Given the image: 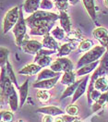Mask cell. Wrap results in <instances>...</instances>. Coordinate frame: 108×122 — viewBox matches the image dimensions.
<instances>
[{
  "mask_svg": "<svg viewBox=\"0 0 108 122\" xmlns=\"http://www.w3.org/2000/svg\"><path fill=\"white\" fill-rule=\"evenodd\" d=\"M26 20L27 25L32 29L36 27H42V26H47L50 24L54 23L57 20H59V15L46 11V10H37L34 13L31 14Z\"/></svg>",
  "mask_w": 108,
  "mask_h": 122,
  "instance_id": "6da1fadb",
  "label": "cell"
},
{
  "mask_svg": "<svg viewBox=\"0 0 108 122\" xmlns=\"http://www.w3.org/2000/svg\"><path fill=\"white\" fill-rule=\"evenodd\" d=\"M27 23L26 20L23 16V8H20V18L18 22L16 23L14 28L12 29V31L15 36L16 45L19 47H21L23 44L24 40L27 38H30L29 35L27 34Z\"/></svg>",
  "mask_w": 108,
  "mask_h": 122,
  "instance_id": "7a4b0ae2",
  "label": "cell"
},
{
  "mask_svg": "<svg viewBox=\"0 0 108 122\" xmlns=\"http://www.w3.org/2000/svg\"><path fill=\"white\" fill-rule=\"evenodd\" d=\"M106 52V48L103 46H97L92 48L90 51H88L87 53H85L80 58L78 61L77 68L78 69L81 67H83L87 64L93 63L95 61L99 60L101 57H103V56Z\"/></svg>",
  "mask_w": 108,
  "mask_h": 122,
  "instance_id": "3957f363",
  "label": "cell"
},
{
  "mask_svg": "<svg viewBox=\"0 0 108 122\" xmlns=\"http://www.w3.org/2000/svg\"><path fill=\"white\" fill-rule=\"evenodd\" d=\"M20 18V8L14 7L10 8L6 15L4 17V21H3V32L6 34L10 30H12L18 22Z\"/></svg>",
  "mask_w": 108,
  "mask_h": 122,
  "instance_id": "277c9868",
  "label": "cell"
},
{
  "mask_svg": "<svg viewBox=\"0 0 108 122\" xmlns=\"http://www.w3.org/2000/svg\"><path fill=\"white\" fill-rule=\"evenodd\" d=\"M108 73V52H105L104 55L103 56L102 59L100 61V64L98 66V68L95 69L93 72L92 76L90 77V83H93L95 82V81L104 75H107Z\"/></svg>",
  "mask_w": 108,
  "mask_h": 122,
  "instance_id": "5b68a950",
  "label": "cell"
},
{
  "mask_svg": "<svg viewBox=\"0 0 108 122\" xmlns=\"http://www.w3.org/2000/svg\"><path fill=\"white\" fill-rule=\"evenodd\" d=\"M21 47L25 53L30 54V55H37L39 51L44 48V46L43 44L39 43L38 41L30 40L27 38L26 40H24Z\"/></svg>",
  "mask_w": 108,
  "mask_h": 122,
  "instance_id": "8992f818",
  "label": "cell"
},
{
  "mask_svg": "<svg viewBox=\"0 0 108 122\" xmlns=\"http://www.w3.org/2000/svg\"><path fill=\"white\" fill-rule=\"evenodd\" d=\"M59 78H60V75L52 78V79H47V80L40 81H35L32 84V87L36 88V89H40V90H50V89L54 88V85L58 81Z\"/></svg>",
  "mask_w": 108,
  "mask_h": 122,
  "instance_id": "52a82bcc",
  "label": "cell"
},
{
  "mask_svg": "<svg viewBox=\"0 0 108 122\" xmlns=\"http://www.w3.org/2000/svg\"><path fill=\"white\" fill-rule=\"evenodd\" d=\"M89 81H90V76L89 75H86L84 78H82V81L79 83V87L77 88V90H76L75 93H74V95L72 96V104H74L75 102H77L78 100L83 95V93L86 92L87 83H88Z\"/></svg>",
  "mask_w": 108,
  "mask_h": 122,
  "instance_id": "ba28073f",
  "label": "cell"
},
{
  "mask_svg": "<svg viewBox=\"0 0 108 122\" xmlns=\"http://www.w3.org/2000/svg\"><path fill=\"white\" fill-rule=\"evenodd\" d=\"M99 64H100V60H97L95 61V62H93V63L87 64V65H85V66H83V67H81V68H79V69H78L76 74L79 77L89 75L90 73L93 72L95 69L98 68Z\"/></svg>",
  "mask_w": 108,
  "mask_h": 122,
  "instance_id": "9c48e42d",
  "label": "cell"
},
{
  "mask_svg": "<svg viewBox=\"0 0 108 122\" xmlns=\"http://www.w3.org/2000/svg\"><path fill=\"white\" fill-rule=\"evenodd\" d=\"M43 46L44 48H46V49H51V50H55L57 51L59 49V45L58 43L56 42V40L51 35V33H47L44 36L43 39Z\"/></svg>",
  "mask_w": 108,
  "mask_h": 122,
  "instance_id": "30bf717a",
  "label": "cell"
},
{
  "mask_svg": "<svg viewBox=\"0 0 108 122\" xmlns=\"http://www.w3.org/2000/svg\"><path fill=\"white\" fill-rule=\"evenodd\" d=\"M41 0H25L23 3V10L28 14H32L40 8Z\"/></svg>",
  "mask_w": 108,
  "mask_h": 122,
  "instance_id": "8fae6325",
  "label": "cell"
},
{
  "mask_svg": "<svg viewBox=\"0 0 108 122\" xmlns=\"http://www.w3.org/2000/svg\"><path fill=\"white\" fill-rule=\"evenodd\" d=\"M76 45L77 43H74V42H69L62 45L57 50V57H64L69 56L70 52L76 48Z\"/></svg>",
  "mask_w": 108,
  "mask_h": 122,
  "instance_id": "7c38bea8",
  "label": "cell"
},
{
  "mask_svg": "<svg viewBox=\"0 0 108 122\" xmlns=\"http://www.w3.org/2000/svg\"><path fill=\"white\" fill-rule=\"evenodd\" d=\"M42 67H40L37 64H30L25 66L23 69H21L20 70H19V74L21 75H27V76H33L35 74L39 73L41 71Z\"/></svg>",
  "mask_w": 108,
  "mask_h": 122,
  "instance_id": "4fadbf2b",
  "label": "cell"
},
{
  "mask_svg": "<svg viewBox=\"0 0 108 122\" xmlns=\"http://www.w3.org/2000/svg\"><path fill=\"white\" fill-rule=\"evenodd\" d=\"M59 21H60V25L61 28L65 30L67 33H69L71 31V20L69 19V16L68 15V13L66 11H60L59 14Z\"/></svg>",
  "mask_w": 108,
  "mask_h": 122,
  "instance_id": "5bb4252c",
  "label": "cell"
},
{
  "mask_svg": "<svg viewBox=\"0 0 108 122\" xmlns=\"http://www.w3.org/2000/svg\"><path fill=\"white\" fill-rule=\"evenodd\" d=\"M29 80H26L21 86L19 87V93H20V107H23L25 104L26 100L28 98V94H29Z\"/></svg>",
  "mask_w": 108,
  "mask_h": 122,
  "instance_id": "9a60e30c",
  "label": "cell"
},
{
  "mask_svg": "<svg viewBox=\"0 0 108 122\" xmlns=\"http://www.w3.org/2000/svg\"><path fill=\"white\" fill-rule=\"evenodd\" d=\"M37 113H42V114L44 115H50V116H56L58 117L59 115H63L64 114V111L60 109L59 107H54V106H50V107H41V108H38Z\"/></svg>",
  "mask_w": 108,
  "mask_h": 122,
  "instance_id": "2e32d148",
  "label": "cell"
},
{
  "mask_svg": "<svg viewBox=\"0 0 108 122\" xmlns=\"http://www.w3.org/2000/svg\"><path fill=\"white\" fill-rule=\"evenodd\" d=\"M56 62L59 65V68L61 69L62 72H68V71H73L74 69V65L71 62L70 59H69L68 57L64 56V57H57Z\"/></svg>",
  "mask_w": 108,
  "mask_h": 122,
  "instance_id": "e0dca14e",
  "label": "cell"
},
{
  "mask_svg": "<svg viewBox=\"0 0 108 122\" xmlns=\"http://www.w3.org/2000/svg\"><path fill=\"white\" fill-rule=\"evenodd\" d=\"M8 104L9 105L10 109L15 112L18 110V108L20 107V96H18V93L16 92L15 87L12 89V91L9 94V97H8Z\"/></svg>",
  "mask_w": 108,
  "mask_h": 122,
  "instance_id": "ac0fdd59",
  "label": "cell"
},
{
  "mask_svg": "<svg viewBox=\"0 0 108 122\" xmlns=\"http://www.w3.org/2000/svg\"><path fill=\"white\" fill-rule=\"evenodd\" d=\"M54 23L47 25V26H42V27H36V28H32L30 30V34L33 36H44L47 33H50V31L52 30V28L54 27Z\"/></svg>",
  "mask_w": 108,
  "mask_h": 122,
  "instance_id": "d6986e66",
  "label": "cell"
},
{
  "mask_svg": "<svg viewBox=\"0 0 108 122\" xmlns=\"http://www.w3.org/2000/svg\"><path fill=\"white\" fill-rule=\"evenodd\" d=\"M82 3L84 5V8L87 13L91 17L93 20H96V7H95V1L94 0H82Z\"/></svg>",
  "mask_w": 108,
  "mask_h": 122,
  "instance_id": "ffe728a7",
  "label": "cell"
},
{
  "mask_svg": "<svg viewBox=\"0 0 108 122\" xmlns=\"http://www.w3.org/2000/svg\"><path fill=\"white\" fill-rule=\"evenodd\" d=\"M108 104V92H103L102 95L100 96V98L98 99V101L94 102V104L93 105V112H97L101 110L103 107L105 105Z\"/></svg>",
  "mask_w": 108,
  "mask_h": 122,
  "instance_id": "44dd1931",
  "label": "cell"
},
{
  "mask_svg": "<svg viewBox=\"0 0 108 122\" xmlns=\"http://www.w3.org/2000/svg\"><path fill=\"white\" fill-rule=\"evenodd\" d=\"M61 75L60 73L58 72H55L52 69H43L41 70L38 73V76H37V80L36 81H44V80H47V79H52L54 77H57Z\"/></svg>",
  "mask_w": 108,
  "mask_h": 122,
  "instance_id": "7402d4cb",
  "label": "cell"
},
{
  "mask_svg": "<svg viewBox=\"0 0 108 122\" xmlns=\"http://www.w3.org/2000/svg\"><path fill=\"white\" fill-rule=\"evenodd\" d=\"M81 81H82V79L78 80V81H76L73 84H71V85H69V86H68V88L63 92L60 99L63 100V99H65V98L69 97V96H73L74 93H75V92H76V90H77V88L79 87V83H80Z\"/></svg>",
  "mask_w": 108,
  "mask_h": 122,
  "instance_id": "603a6c76",
  "label": "cell"
},
{
  "mask_svg": "<svg viewBox=\"0 0 108 122\" xmlns=\"http://www.w3.org/2000/svg\"><path fill=\"white\" fill-rule=\"evenodd\" d=\"M52 58L50 57V56H43V55H35V58H34V63L39 65L42 68H44L47 66H50L53 62Z\"/></svg>",
  "mask_w": 108,
  "mask_h": 122,
  "instance_id": "cb8c5ba5",
  "label": "cell"
},
{
  "mask_svg": "<svg viewBox=\"0 0 108 122\" xmlns=\"http://www.w3.org/2000/svg\"><path fill=\"white\" fill-rule=\"evenodd\" d=\"M76 76L77 74L74 73L73 71H68V72H64V74L61 77V81L60 82L63 85H68L69 86L71 84H73L76 81Z\"/></svg>",
  "mask_w": 108,
  "mask_h": 122,
  "instance_id": "d4e9b609",
  "label": "cell"
},
{
  "mask_svg": "<svg viewBox=\"0 0 108 122\" xmlns=\"http://www.w3.org/2000/svg\"><path fill=\"white\" fill-rule=\"evenodd\" d=\"M94 88L101 92H108V80L104 76L98 78L94 82Z\"/></svg>",
  "mask_w": 108,
  "mask_h": 122,
  "instance_id": "484cf974",
  "label": "cell"
},
{
  "mask_svg": "<svg viewBox=\"0 0 108 122\" xmlns=\"http://www.w3.org/2000/svg\"><path fill=\"white\" fill-rule=\"evenodd\" d=\"M5 68H6V72H7V75L8 76V78L11 80V81L13 82V84L15 85L18 89H19V87H20V86L18 85V81H17V78H16L15 72H14V70H13V68H12L11 64L9 63V61L6 64Z\"/></svg>",
  "mask_w": 108,
  "mask_h": 122,
  "instance_id": "4316f807",
  "label": "cell"
},
{
  "mask_svg": "<svg viewBox=\"0 0 108 122\" xmlns=\"http://www.w3.org/2000/svg\"><path fill=\"white\" fill-rule=\"evenodd\" d=\"M93 35L98 41H101V40H103V38L108 36V30L107 29H105L103 27H98L95 30H93Z\"/></svg>",
  "mask_w": 108,
  "mask_h": 122,
  "instance_id": "83f0119b",
  "label": "cell"
},
{
  "mask_svg": "<svg viewBox=\"0 0 108 122\" xmlns=\"http://www.w3.org/2000/svg\"><path fill=\"white\" fill-rule=\"evenodd\" d=\"M93 41H91V40H89V39L82 40V41L79 43V47H78L79 52H80V53H84V52L90 51V50L92 49V47H93Z\"/></svg>",
  "mask_w": 108,
  "mask_h": 122,
  "instance_id": "f1b7e54d",
  "label": "cell"
},
{
  "mask_svg": "<svg viewBox=\"0 0 108 122\" xmlns=\"http://www.w3.org/2000/svg\"><path fill=\"white\" fill-rule=\"evenodd\" d=\"M8 56H9V50L6 47H1L0 49V65L1 68L5 67L6 64L8 62Z\"/></svg>",
  "mask_w": 108,
  "mask_h": 122,
  "instance_id": "f546056e",
  "label": "cell"
},
{
  "mask_svg": "<svg viewBox=\"0 0 108 122\" xmlns=\"http://www.w3.org/2000/svg\"><path fill=\"white\" fill-rule=\"evenodd\" d=\"M50 33H51V35L56 41H62L63 39L65 38L66 31L63 30L62 28H60V27H55L54 29H53V30L50 31Z\"/></svg>",
  "mask_w": 108,
  "mask_h": 122,
  "instance_id": "4dcf8cb0",
  "label": "cell"
},
{
  "mask_svg": "<svg viewBox=\"0 0 108 122\" xmlns=\"http://www.w3.org/2000/svg\"><path fill=\"white\" fill-rule=\"evenodd\" d=\"M36 96H37V99L41 103H46L50 99L51 94L48 92V90H39L36 93Z\"/></svg>",
  "mask_w": 108,
  "mask_h": 122,
  "instance_id": "1f68e13d",
  "label": "cell"
},
{
  "mask_svg": "<svg viewBox=\"0 0 108 122\" xmlns=\"http://www.w3.org/2000/svg\"><path fill=\"white\" fill-rule=\"evenodd\" d=\"M80 37H81V35L78 30H72V31H69L67 34V38L69 40V42H74V43H77V44L81 39Z\"/></svg>",
  "mask_w": 108,
  "mask_h": 122,
  "instance_id": "d6a6232c",
  "label": "cell"
},
{
  "mask_svg": "<svg viewBox=\"0 0 108 122\" xmlns=\"http://www.w3.org/2000/svg\"><path fill=\"white\" fill-rule=\"evenodd\" d=\"M54 3L52 0H41V4H40V8L42 10H46L49 11L54 8Z\"/></svg>",
  "mask_w": 108,
  "mask_h": 122,
  "instance_id": "836d02e7",
  "label": "cell"
},
{
  "mask_svg": "<svg viewBox=\"0 0 108 122\" xmlns=\"http://www.w3.org/2000/svg\"><path fill=\"white\" fill-rule=\"evenodd\" d=\"M1 120L5 122H13L14 114L10 111H1Z\"/></svg>",
  "mask_w": 108,
  "mask_h": 122,
  "instance_id": "e575fe53",
  "label": "cell"
},
{
  "mask_svg": "<svg viewBox=\"0 0 108 122\" xmlns=\"http://www.w3.org/2000/svg\"><path fill=\"white\" fill-rule=\"evenodd\" d=\"M66 112L69 115L77 117V115L79 114V107L77 106H74L72 104V105H70V106H69V107L66 108Z\"/></svg>",
  "mask_w": 108,
  "mask_h": 122,
  "instance_id": "d590c367",
  "label": "cell"
},
{
  "mask_svg": "<svg viewBox=\"0 0 108 122\" xmlns=\"http://www.w3.org/2000/svg\"><path fill=\"white\" fill-rule=\"evenodd\" d=\"M62 118H63L64 122H73L76 118H77V117H75V116H71V115L68 114V115H63Z\"/></svg>",
  "mask_w": 108,
  "mask_h": 122,
  "instance_id": "8d00e7d4",
  "label": "cell"
},
{
  "mask_svg": "<svg viewBox=\"0 0 108 122\" xmlns=\"http://www.w3.org/2000/svg\"><path fill=\"white\" fill-rule=\"evenodd\" d=\"M54 120L53 116H50V115H45L43 118V122H54Z\"/></svg>",
  "mask_w": 108,
  "mask_h": 122,
  "instance_id": "74e56055",
  "label": "cell"
},
{
  "mask_svg": "<svg viewBox=\"0 0 108 122\" xmlns=\"http://www.w3.org/2000/svg\"><path fill=\"white\" fill-rule=\"evenodd\" d=\"M79 2V0H69V3L70 5H72V6L77 5Z\"/></svg>",
  "mask_w": 108,
  "mask_h": 122,
  "instance_id": "f35d334b",
  "label": "cell"
},
{
  "mask_svg": "<svg viewBox=\"0 0 108 122\" xmlns=\"http://www.w3.org/2000/svg\"><path fill=\"white\" fill-rule=\"evenodd\" d=\"M54 122H64V120H63V118H62V117H57L56 118H54Z\"/></svg>",
  "mask_w": 108,
  "mask_h": 122,
  "instance_id": "ab89813d",
  "label": "cell"
},
{
  "mask_svg": "<svg viewBox=\"0 0 108 122\" xmlns=\"http://www.w3.org/2000/svg\"><path fill=\"white\" fill-rule=\"evenodd\" d=\"M73 122H82V121H81V119H80L79 117H77V118H76Z\"/></svg>",
  "mask_w": 108,
  "mask_h": 122,
  "instance_id": "60d3db41",
  "label": "cell"
},
{
  "mask_svg": "<svg viewBox=\"0 0 108 122\" xmlns=\"http://www.w3.org/2000/svg\"><path fill=\"white\" fill-rule=\"evenodd\" d=\"M104 4H105V7L108 8V0H104Z\"/></svg>",
  "mask_w": 108,
  "mask_h": 122,
  "instance_id": "b9f144b4",
  "label": "cell"
},
{
  "mask_svg": "<svg viewBox=\"0 0 108 122\" xmlns=\"http://www.w3.org/2000/svg\"><path fill=\"white\" fill-rule=\"evenodd\" d=\"M52 1H54V3H55V2H58V1H61V0H52Z\"/></svg>",
  "mask_w": 108,
  "mask_h": 122,
  "instance_id": "7bdbcfd3",
  "label": "cell"
},
{
  "mask_svg": "<svg viewBox=\"0 0 108 122\" xmlns=\"http://www.w3.org/2000/svg\"><path fill=\"white\" fill-rule=\"evenodd\" d=\"M105 48H106V52H108V43H107V45H106V47H105Z\"/></svg>",
  "mask_w": 108,
  "mask_h": 122,
  "instance_id": "ee69618b",
  "label": "cell"
},
{
  "mask_svg": "<svg viewBox=\"0 0 108 122\" xmlns=\"http://www.w3.org/2000/svg\"><path fill=\"white\" fill-rule=\"evenodd\" d=\"M17 122H23V121H21V120H19V121H17Z\"/></svg>",
  "mask_w": 108,
  "mask_h": 122,
  "instance_id": "f6af8a7d",
  "label": "cell"
},
{
  "mask_svg": "<svg viewBox=\"0 0 108 122\" xmlns=\"http://www.w3.org/2000/svg\"><path fill=\"white\" fill-rule=\"evenodd\" d=\"M1 122H5V121H3V120H1Z\"/></svg>",
  "mask_w": 108,
  "mask_h": 122,
  "instance_id": "bcb514c9",
  "label": "cell"
},
{
  "mask_svg": "<svg viewBox=\"0 0 108 122\" xmlns=\"http://www.w3.org/2000/svg\"><path fill=\"white\" fill-rule=\"evenodd\" d=\"M107 79H108V73H107Z\"/></svg>",
  "mask_w": 108,
  "mask_h": 122,
  "instance_id": "7dc6e473",
  "label": "cell"
},
{
  "mask_svg": "<svg viewBox=\"0 0 108 122\" xmlns=\"http://www.w3.org/2000/svg\"><path fill=\"white\" fill-rule=\"evenodd\" d=\"M107 107H108V104H107Z\"/></svg>",
  "mask_w": 108,
  "mask_h": 122,
  "instance_id": "c3c4849f",
  "label": "cell"
}]
</instances>
